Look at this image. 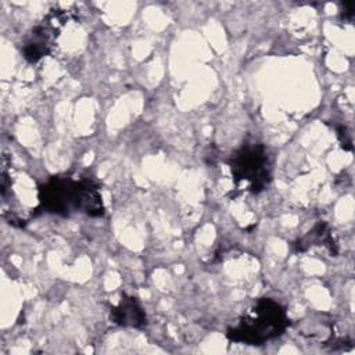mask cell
<instances>
[{
    "label": "cell",
    "instance_id": "1",
    "mask_svg": "<svg viewBox=\"0 0 355 355\" xmlns=\"http://www.w3.org/2000/svg\"><path fill=\"white\" fill-rule=\"evenodd\" d=\"M40 208L50 214L68 216L73 211L103 216L104 205L98 186L87 176H54L39 187Z\"/></svg>",
    "mask_w": 355,
    "mask_h": 355
},
{
    "label": "cell",
    "instance_id": "2",
    "mask_svg": "<svg viewBox=\"0 0 355 355\" xmlns=\"http://www.w3.org/2000/svg\"><path fill=\"white\" fill-rule=\"evenodd\" d=\"M287 326L288 318L284 308L270 298H261L236 326L227 330V338L234 343L261 345L283 334Z\"/></svg>",
    "mask_w": 355,
    "mask_h": 355
},
{
    "label": "cell",
    "instance_id": "3",
    "mask_svg": "<svg viewBox=\"0 0 355 355\" xmlns=\"http://www.w3.org/2000/svg\"><path fill=\"white\" fill-rule=\"evenodd\" d=\"M229 166L239 189L259 193L270 182V158L263 144H243L232 154Z\"/></svg>",
    "mask_w": 355,
    "mask_h": 355
},
{
    "label": "cell",
    "instance_id": "4",
    "mask_svg": "<svg viewBox=\"0 0 355 355\" xmlns=\"http://www.w3.org/2000/svg\"><path fill=\"white\" fill-rule=\"evenodd\" d=\"M65 12L62 11H53L50 15L43 19L42 24L36 25L28 37L24 42L22 53L24 57L29 62H36L49 51L54 43V39L58 32V25L65 22Z\"/></svg>",
    "mask_w": 355,
    "mask_h": 355
},
{
    "label": "cell",
    "instance_id": "5",
    "mask_svg": "<svg viewBox=\"0 0 355 355\" xmlns=\"http://www.w3.org/2000/svg\"><path fill=\"white\" fill-rule=\"evenodd\" d=\"M111 319L115 324L123 327L141 329L147 323L146 313L135 297H123L119 304L111 309Z\"/></svg>",
    "mask_w": 355,
    "mask_h": 355
},
{
    "label": "cell",
    "instance_id": "6",
    "mask_svg": "<svg viewBox=\"0 0 355 355\" xmlns=\"http://www.w3.org/2000/svg\"><path fill=\"white\" fill-rule=\"evenodd\" d=\"M316 244L327 247L331 254L337 252V244H336V240H334V234L329 229L327 223H324V222H319L306 236L300 239L297 247H298L300 251H304L308 247H312V245H316Z\"/></svg>",
    "mask_w": 355,
    "mask_h": 355
},
{
    "label": "cell",
    "instance_id": "7",
    "mask_svg": "<svg viewBox=\"0 0 355 355\" xmlns=\"http://www.w3.org/2000/svg\"><path fill=\"white\" fill-rule=\"evenodd\" d=\"M344 7H345V11L343 12V17H344L345 19L351 21V19L354 18V6H352V3H345Z\"/></svg>",
    "mask_w": 355,
    "mask_h": 355
}]
</instances>
